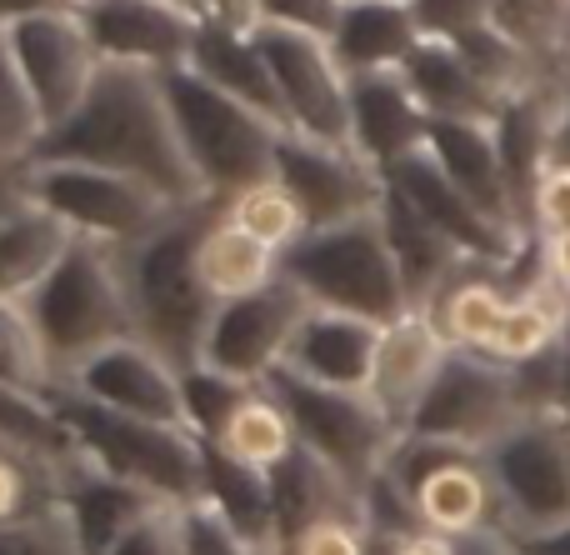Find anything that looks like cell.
I'll use <instances>...</instances> for the list:
<instances>
[{"label":"cell","instance_id":"obj_28","mask_svg":"<svg viewBox=\"0 0 570 555\" xmlns=\"http://www.w3.org/2000/svg\"><path fill=\"white\" fill-rule=\"evenodd\" d=\"M271 480H276L281 541H291L295 531L315 526V521H365L361 490L305 446H295V456L281 460V466L271 470Z\"/></svg>","mask_w":570,"mask_h":555},{"label":"cell","instance_id":"obj_33","mask_svg":"<svg viewBox=\"0 0 570 555\" xmlns=\"http://www.w3.org/2000/svg\"><path fill=\"white\" fill-rule=\"evenodd\" d=\"M0 386L46 406H56V396L66 390V376L56 370L46 336L20 296H0Z\"/></svg>","mask_w":570,"mask_h":555},{"label":"cell","instance_id":"obj_29","mask_svg":"<svg viewBox=\"0 0 570 555\" xmlns=\"http://www.w3.org/2000/svg\"><path fill=\"white\" fill-rule=\"evenodd\" d=\"M196 270H200V286L216 300H236V296H250V290H266L271 280H281V250H271L266 240L240 230L216 206L196 236Z\"/></svg>","mask_w":570,"mask_h":555},{"label":"cell","instance_id":"obj_10","mask_svg":"<svg viewBox=\"0 0 570 555\" xmlns=\"http://www.w3.org/2000/svg\"><path fill=\"white\" fill-rule=\"evenodd\" d=\"M531 410H525L521 380H515L511 366H501L495 356H481V350H451L405 430L431 440H451V446L485 456Z\"/></svg>","mask_w":570,"mask_h":555},{"label":"cell","instance_id":"obj_1","mask_svg":"<svg viewBox=\"0 0 570 555\" xmlns=\"http://www.w3.org/2000/svg\"><path fill=\"white\" fill-rule=\"evenodd\" d=\"M30 160H76V166H100L116 176L146 180L176 206H216L206 200L196 170L186 160V146L176 136V120L166 106V86L156 70L140 66H106L80 100V110L40 136Z\"/></svg>","mask_w":570,"mask_h":555},{"label":"cell","instance_id":"obj_25","mask_svg":"<svg viewBox=\"0 0 570 555\" xmlns=\"http://www.w3.org/2000/svg\"><path fill=\"white\" fill-rule=\"evenodd\" d=\"M401 76L431 120H485V126H495V116L505 110V96L475 76L471 60L451 40H421L415 56L401 66Z\"/></svg>","mask_w":570,"mask_h":555},{"label":"cell","instance_id":"obj_32","mask_svg":"<svg viewBox=\"0 0 570 555\" xmlns=\"http://www.w3.org/2000/svg\"><path fill=\"white\" fill-rule=\"evenodd\" d=\"M511 306V286H505L501 270L491 266H465L451 286L441 290V300L431 306L441 336L451 340L455 350H491L495 330H501V316Z\"/></svg>","mask_w":570,"mask_h":555},{"label":"cell","instance_id":"obj_30","mask_svg":"<svg viewBox=\"0 0 570 555\" xmlns=\"http://www.w3.org/2000/svg\"><path fill=\"white\" fill-rule=\"evenodd\" d=\"M76 230L56 216L50 206H40L36 196L26 206H16L0 220V296H20L26 300L60 260L76 246Z\"/></svg>","mask_w":570,"mask_h":555},{"label":"cell","instance_id":"obj_41","mask_svg":"<svg viewBox=\"0 0 570 555\" xmlns=\"http://www.w3.org/2000/svg\"><path fill=\"white\" fill-rule=\"evenodd\" d=\"M345 6L351 0H246V16H250V26H281V30L331 40Z\"/></svg>","mask_w":570,"mask_h":555},{"label":"cell","instance_id":"obj_47","mask_svg":"<svg viewBox=\"0 0 570 555\" xmlns=\"http://www.w3.org/2000/svg\"><path fill=\"white\" fill-rule=\"evenodd\" d=\"M371 555H455V536H441L431 526L415 531H371Z\"/></svg>","mask_w":570,"mask_h":555},{"label":"cell","instance_id":"obj_5","mask_svg":"<svg viewBox=\"0 0 570 555\" xmlns=\"http://www.w3.org/2000/svg\"><path fill=\"white\" fill-rule=\"evenodd\" d=\"M281 276L311 306L351 310V316H365L375 326H391L395 316L411 310L401 266H395L391 240H385L381 226V210L341 220V226L305 230L281 256Z\"/></svg>","mask_w":570,"mask_h":555},{"label":"cell","instance_id":"obj_23","mask_svg":"<svg viewBox=\"0 0 570 555\" xmlns=\"http://www.w3.org/2000/svg\"><path fill=\"white\" fill-rule=\"evenodd\" d=\"M425 150L431 160L501 226L525 230L521 206L511 196V176H505L501 160V140H495V126L485 120H431V136H425ZM531 236V230H525Z\"/></svg>","mask_w":570,"mask_h":555},{"label":"cell","instance_id":"obj_49","mask_svg":"<svg viewBox=\"0 0 570 555\" xmlns=\"http://www.w3.org/2000/svg\"><path fill=\"white\" fill-rule=\"evenodd\" d=\"M541 266H546V280H551L561 296H570V230L541 240Z\"/></svg>","mask_w":570,"mask_h":555},{"label":"cell","instance_id":"obj_19","mask_svg":"<svg viewBox=\"0 0 570 555\" xmlns=\"http://www.w3.org/2000/svg\"><path fill=\"white\" fill-rule=\"evenodd\" d=\"M431 116L405 86L401 70H365L351 76V150L365 156L375 170L401 166L405 156L425 150Z\"/></svg>","mask_w":570,"mask_h":555},{"label":"cell","instance_id":"obj_42","mask_svg":"<svg viewBox=\"0 0 570 555\" xmlns=\"http://www.w3.org/2000/svg\"><path fill=\"white\" fill-rule=\"evenodd\" d=\"M106 555H186V506L176 501L150 506Z\"/></svg>","mask_w":570,"mask_h":555},{"label":"cell","instance_id":"obj_14","mask_svg":"<svg viewBox=\"0 0 570 555\" xmlns=\"http://www.w3.org/2000/svg\"><path fill=\"white\" fill-rule=\"evenodd\" d=\"M10 50H16V66L26 76L30 96L40 106V120L60 126L80 110V100L90 96L100 76V56H96V40H90L86 20L80 10H46V16H30L6 26Z\"/></svg>","mask_w":570,"mask_h":555},{"label":"cell","instance_id":"obj_40","mask_svg":"<svg viewBox=\"0 0 570 555\" xmlns=\"http://www.w3.org/2000/svg\"><path fill=\"white\" fill-rule=\"evenodd\" d=\"M0 555H86V546H80L66 501H50V506L0 526Z\"/></svg>","mask_w":570,"mask_h":555},{"label":"cell","instance_id":"obj_22","mask_svg":"<svg viewBox=\"0 0 570 555\" xmlns=\"http://www.w3.org/2000/svg\"><path fill=\"white\" fill-rule=\"evenodd\" d=\"M186 70H196V76L210 80L216 90L236 96L240 106L261 110V116L276 120L285 136H291V126H285V106H281V90H276V76H271V60H266V50H261V40H256V26L230 20V16L200 20L196 50H190V66Z\"/></svg>","mask_w":570,"mask_h":555},{"label":"cell","instance_id":"obj_38","mask_svg":"<svg viewBox=\"0 0 570 555\" xmlns=\"http://www.w3.org/2000/svg\"><path fill=\"white\" fill-rule=\"evenodd\" d=\"M491 26H501L535 60H556L570 36V0H491Z\"/></svg>","mask_w":570,"mask_h":555},{"label":"cell","instance_id":"obj_7","mask_svg":"<svg viewBox=\"0 0 570 555\" xmlns=\"http://www.w3.org/2000/svg\"><path fill=\"white\" fill-rule=\"evenodd\" d=\"M485 470L495 486V521L515 541H541L570 526V420L561 410L511 426L485 450Z\"/></svg>","mask_w":570,"mask_h":555},{"label":"cell","instance_id":"obj_6","mask_svg":"<svg viewBox=\"0 0 570 555\" xmlns=\"http://www.w3.org/2000/svg\"><path fill=\"white\" fill-rule=\"evenodd\" d=\"M26 306L36 316L40 336H46L50 360H56V370L66 380L96 350L136 336L126 276H120V250L96 246V240H76L70 256L26 296Z\"/></svg>","mask_w":570,"mask_h":555},{"label":"cell","instance_id":"obj_9","mask_svg":"<svg viewBox=\"0 0 570 555\" xmlns=\"http://www.w3.org/2000/svg\"><path fill=\"white\" fill-rule=\"evenodd\" d=\"M30 196L56 210L80 240H96L110 250L136 246L150 230L166 226L176 210H186L160 190H150L146 180L100 166H76V160H30Z\"/></svg>","mask_w":570,"mask_h":555},{"label":"cell","instance_id":"obj_45","mask_svg":"<svg viewBox=\"0 0 570 555\" xmlns=\"http://www.w3.org/2000/svg\"><path fill=\"white\" fill-rule=\"evenodd\" d=\"M281 555H371V526L365 521H315L295 531Z\"/></svg>","mask_w":570,"mask_h":555},{"label":"cell","instance_id":"obj_11","mask_svg":"<svg viewBox=\"0 0 570 555\" xmlns=\"http://www.w3.org/2000/svg\"><path fill=\"white\" fill-rule=\"evenodd\" d=\"M381 476H391L411 496L421 526L441 531V536H471L481 526H501L495 521V486L481 450L401 430Z\"/></svg>","mask_w":570,"mask_h":555},{"label":"cell","instance_id":"obj_56","mask_svg":"<svg viewBox=\"0 0 570 555\" xmlns=\"http://www.w3.org/2000/svg\"><path fill=\"white\" fill-rule=\"evenodd\" d=\"M66 6L70 10H86V6H96V0H66Z\"/></svg>","mask_w":570,"mask_h":555},{"label":"cell","instance_id":"obj_20","mask_svg":"<svg viewBox=\"0 0 570 555\" xmlns=\"http://www.w3.org/2000/svg\"><path fill=\"white\" fill-rule=\"evenodd\" d=\"M451 350L455 346L441 336L431 310H405V316H395L381 330V350H375V370H371V400L391 416L395 430L411 426L415 406L435 386Z\"/></svg>","mask_w":570,"mask_h":555},{"label":"cell","instance_id":"obj_3","mask_svg":"<svg viewBox=\"0 0 570 555\" xmlns=\"http://www.w3.org/2000/svg\"><path fill=\"white\" fill-rule=\"evenodd\" d=\"M56 416L86 466L130 480L140 490H156L160 501H180V506L206 496V440L196 430L96 406L70 386L56 396Z\"/></svg>","mask_w":570,"mask_h":555},{"label":"cell","instance_id":"obj_18","mask_svg":"<svg viewBox=\"0 0 570 555\" xmlns=\"http://www.w3.org/2000/svg\"><path fill=\"white\" fill-rule=\"evenodd\" d=\"M80 20H86L96 56L106 66H140L156 70V76L190 66L200 30V20L160 6V0H96V6L80 10Z\"/></svg>","mask_w":570,"mask_h":555},{"label":"cell","instance_id":"obj_17","mask_svg":"<svg viewBox=\"0 0 570 555\" xmlns=\"http://www.w3.org/2000/svg\"><path fill=\"white\" fill-rule=\"evenodd\" d=\"M66 386L76 390V396L96 400V406L126 410V416H146V420H166V426H186L180 370L170 366L160 350H150L140 336L116 340V346L96 350L90 360H80Z\"/></svg>","mask_w":570,"mask_h":555},{"label":"cell","instance_id":"obj_12","mask_svg":"<svg viewBox=\"0 0 570 555\" xmlns=\"http://www.w3.org/2000/svg\"><path fill=\"white\" fill-rule=\"evenodd\" d=\"M256 40L271 60L291 136L351 146V76L335 60L331 40L281 26H256Z\"/></svg>","mask_w":570,"mask_h":555},{"label":"cell","instance_id":"obj_2","mask_svg":"<svg viewBox=\"0 0 570 555\" xmlns=\"http://www.w3.org/2000/svg\"><path fill=\"white\" fill-rule=\"evenodd\" d=\"M216 206H186L150 230L146 240L120 250V276H126V300L136 316V336L150 350L170 360L176 370L200 366L210 316L220 300L200 286L196 270V236Z\"/></svg>","mask_w":570,"mask_h":555},{"label":"cell","instance_id":"obj_21","mask_svg":"<svg viewBox=\"0 0 570 555\" xmlns=\"http://www.w3.org/2000/svg\"><path fill=\"white\" fill-rule=\"evenodd\" d=\"M381 330L385 326H375V320H365V316H351V310L311 306L301 320V330L291 336V350H285L281 370L315 380V386L371 390Z\"/></svg>","mask_w":570,"mask_h":555},{"label":"cell","instance_id":"obj_35","mask_svg":"<svg viewBox=\"0 0 570 555\" xmlns=\"http://www.w3.org/2000/svg\"><path fill=\"white\" fill-rule=\"evenodd\" d=\"M0 446L26 450V456L46 460V466H56V470L76 466V440H70V430L60 426L56 406L30 400L10 386H0Z\"/></svg>","mask_w":570,"mask_h":555},{"label":"cell","instance_id":"obj_54","mask_svg":"<svg viewBox=\"0 0 570 555\" xmlns=\"http://www.w3.org/2000/svg\"><path fill=\"white\" fill-rule=\"evenodd\" d=\"M216 16H230V20H246V26H250V16H246V0H216Z\"/></svg>","mask_w":570,"mask_h":555},{"label":"cell","instance_id":"obj_8","mask_svg":"<svg viewBox=\"0 0 570 555\" xmlns=\"http://www.w3.org/2000/svg\"><path fill=\"white\" fill-rule=\"evenodd\" d=\"M266 386L276 390V400L285 406V416H291L295 440L305 450H315L331 470H341L365 496V486L385 470L391 446L401 440V430L371 400V390L315 386V380L291 376V370H271Z\"/></svg>","mask_w":570,"mask_h":555},{"label":"cell","instance_id":"obj_51","mask_svg":"<svg viewBox=\"0 0 570 555\" xmlns=\"http://www.w3.org/2000/svg\"><path fill=\"white\" fill-rule=\"evenodd\" d=\"M521 555H570V526L541 541H521Z\"/></svg>","mask_w":570,"mask_h":555},{"label":"cell","instance_id":"obj_36","mask_svg":"<svg viewBox=\"0 0 570 555\" xmlns=\"http://www.w3.org/2000/svg\"><path fill=\"white\" fill-rule=\"evenodd\" d=\"M220 210H226V216L236 220L240 230H250V236L266 240L271 250H281V256L305 236V230H311V220H305L301 200L285 190L281 176H271V180H261V186H250V190H240V196H230Z\"/></svg>","mask_w":570,"mask_h":555},{"label":"cell","instance_id":"obj_16","mask_svg":"<svg viewBox=\"0 0 570 555\" xmlns=\"http://www.w3.org/2000/svg\"><path fill=\"white\" fill-rule=\"evenodd\" d=\"M276 176L301 200L311 230L371 216L385 200V176L351 146H321L305 136H285L276 156Z\"/></svg>","mask_w":570,"mask_h":555},{"label":"cell","instance_id":"obj_50","mask_svg":"<svg viewBox=\"0 0 570 555\" xmlns=\"http://www.w3.org/2000/svg\"><path fill=\"white\" fill-rule=\"evenodd\" d=\"M46 10H66V0H0V26H16V20L46 16Z\"/></svg>","mask_w":570,"mask_h":555},{"label":"cell","instance_id":"obj_27","mask_svg":"<svg viewBox=\"0 0 570 555\" xmlns=\"http://www.w3.org/2000/svg\"><path fill=\"white\" fill-rule=\"evenodd\" d=\"M60 501H66L70 521H76L86 555H106L140 516H146L150 506H160L156 490H140V486H130V480L106 476V470L86 466L80 456H76V466H70ZM176 506H180V501H176Z\"/></svg>","mask_w":570,"mask_h":555},{"label":"cell","instance_id":"obj_24","mask_svg":"<svg viewBox=\"0 0 570 555\" xmlns=\"http://www.w3.org/2000/svg\"><path fill=\"white\" fill-rule=\"evenodd\" d=\"M381 226H385V240H391V256L401 266V280H405V296H411V310H431L441 300V290L461 276L465 260L401 190L385 186V200H381Z\"/></svg>","mask_w":570,"mask_h":555},{"label":"cell","instance_id":"obj_31","mask_svg":"<svg viewBox=\"0 0 570 555\" xmlns=\"http://www.w3.org/2000/svg\"><path fill=\"white\" fill-rule=\"evenodd\" d=\"M200 501H210V506H216L261 555L285 551L271 470H256V466H246V460H230L226 450L206 446V496Z\"/></svg>","mask_w":570,"mask_h":555},{"label":"cell","instance_id":"obj_48","mask_svg":"<svg viewBox=\"0 0 570 555\" xmlns=\"http://www.w3.org/2000/svg\"><path fill=\"white\" fill-rule=\"evenodd\" d=\"M455 555H521V541L505 526H481L471 536H455Z\"/></svg>","mask_w":570,"mask_h":555},{"label":"cell","instance_id":"obj_39","mask_svg":"<svg viewBox=\"0 0 570 555\" xmlns=\"http://www.w3.org/2000/svg\"><path fill=\"white\" fill-rule=\"evenodd\" d=\"M250 380H236L226 370H210V366H190L180 370V396H186V426L196 430L200 440H216L226 430L230 410L250 396Z\"/></svg>","mask_w":570,"mask_h":555},{"label":"cell","instance_id":"obj_43","mask_svg":"<svg viewBox=\"0 0 570 555\" xmlns=\"http://www.w3.org/2000/svg\"><path fill=\"white\" fill-rule=\"evenodd\" d=\"M425 40H461L475 26H491V0H411Z\"/></svg>","mask_w":570,"mask_h":555},{"label":"cell","instance_id":"obj_44","mask_svg":"<svg viewBox=\"0 0 570 555\" xmlns=\"http://www.w3.org/2000/svg\"><path fill=\"white\" fill-rule=\"evenodd\" d=\"M186 555H261L210 501L186 506Z\"/></svg>","mask_w":570,"mask_h":555},{"label":"cell","instance_id":"obj_52","mask_svg":"<svg viewBox=\"0 0 570 555\" xmlns=\"http://www.w3.org/2000/svg\"><path fill=\"white\" fill-rule=\"evenodd\" d=\"M556 410L570 420V326H566V340H561V400H556Z\"/></svg>","mask_w":570,"mask_h":555},{"label":"cell","instance_id":"obj_46","mask_svg":"<svg viewBox=\"0 0 570 555\" xmlns=\"http://www.w3.org/2000/svg\"><path fill=\"white\" fill-rule=\"evenodd\" d=\"M561 230H570V166L556 160L531 196V236L546 240V236H561Z\"/></svg>","mask_w":570,"mask_h":555},{"label":"cell","instance_id":"obj_13","mask_svg":"<svg viewBox=\"0 0 570 555\" xmlns=\"http://www.w3.org/2000/svg\"><path fill=\"white\" fill-rule=\"evenodd\" d=\"M311 300L291 286V280H271L266 290H250V296L220 300L216 316H210L206 346H200V366L226 370L236 380H261L271 370H281L285 350H291V336L301 330Z\"/></svg>","mask_w":570,"mask_h":555},{"label":"cell","instance_id":"obj_37","mask_svg":"<svg viewBox=\"0 0 570 555\" xmlns=\"http://www.w3.org/2000/svg\"><path fill=\"white\" fill-rule=\"evenodd\" d=\"M40 136H46V120H40V106L16 66L6 26H0V166H26Z\"/></svg>","mask_w":570,"mask_h":555},{"label":"cell","instance_id":"obj_53","mask_svg":"<svg viewBox=\"0 0 570 555\" xmlns=\"http://www.w3.org/2000/svg\"><path fill=\"white\" fill-rule=\"evenodd\" d=\"M160 6H170V10H186L190 20H210V16H216V0H160Z\"/></svg>","mask_w":570,"mask_h":555},{"label":"cell","instance_id":"obj_4","mask_svg":"<svg viewBox=\"0 0 570 555\" xmlns=\"http://www.w3.org/2000/svg\"><path fill=\"white\" fill-rule=\"evenodd\" d=\"M160 86H166L170 120H176V136L186 146V160L206 200L226 206L230 196L276 176V156L285 140L276 120L240 106L236 96L216 90L196 70H170V76H160Z\"/></svg>","mask_w":570,"mask_h":555},{"label":"cell","instance_id":"obj_57","mask_svg":"<svg viewBox=\"0 0 570 555\" xmlns=\"http://www.w3.org/2000/svg\"><path fill=\"white\" fill-rule=\"evenodd\" d=\"M405 6H411V0H405Z\"/></svg>","mask_w":570,"mask_h":555},{"label":"cell","instance_id":"obj_34","mask_svg":"<svg viewBox=\"0 0 570 555\" xmlns=\"http://www.w3.org/2000/svg\"><path fill=\"white\" fill-rule=\"evenodd\" d=\"M206 446L226 450L230 460H246V466H256V470H276L281 460L295 456L301 440H295V426H291V416H285V406L276 400V390L261 380V386L230 410L226 430H220L216 440H206Z\"/></svg>","mask_w":570,"mask_h":555},{"label":"cell","instance_id":"obj_15","mask_svg":"<svg viewBox=\"0 0 570 555\" xmlns=\"http://www.w3.org/2000/svg\"><path fill=\"white\" fill-rule=\"evenodd\" d=\"M385 186L401 190V196L411 200V206L421 210V216L431 220V226L441 230L465 260L491 266V270H501V276L531 250V240H535V236H525V230H511L495 216H485V210L475 206V200L465 196L441 166H435L431 150H415V156H405L401 166H391L385 170Z\"/></svg>","mask_w":570,"mask_h":555},{"label":"cell","instance_id":"obj_26","mask_svg":"<svg viewBox=\"0 0 570 555\" xmlns=\"http://www.w3.org/2000/svg\"><path fill=\"white\" fill-rule=\"evenodd\" d=\"M421 40L425 36L405 0H351L331 36V50L345 76H365V70H401Z\"/></svg>","mask_w":570,"mask_h":555},{"label":"cell","instance_id":"obj_55","mask_svg":"<svg viewBox=\"0 0 570 555\" xmlns=\"http://www.w3.org/2000/svg\"><path fill=\"white\" fill-rule=\"evenodd\" d=\"M556 66H561V80H570V36H566V46H561V56H556Z\"/></svg>","mask_w":570,"mask_h":555}]
</instances>
